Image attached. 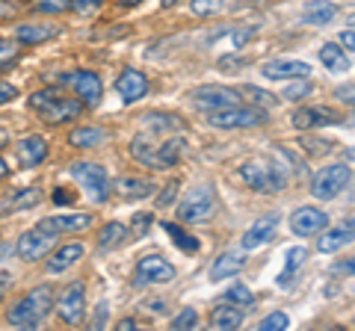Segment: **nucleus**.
<instances>
[{"label": "nucleus", "instance_id": "obj_41", "mask_svg": "<svg viewBox=\"0 0 355 331\" xmlns=\"http://www.w3.org/2000/svg\"><path fill=\"white\" fill-rule=\"evenodd\" d=\"M287 325H291V319H287V314H282V311H272V314H266L261 323H258V328L261 331H284Z\"/></svg>", "mask_w": 355, "mask_h": 331}, {"label": "nucleus", "instance_id": "obj_38", "mask_svg": "<svg viewBox=\"0 0 355 331\" xmlns=\"http://www.w3.org/2000/svg\"><path fill=\"white\" fill-rule=\"evenodd\" d=\"M151 222H154V213L139 211L137 216L130 219V228H128L130 240H142V237H146V234H148V228H151Z\"/></svg>", "mask_w": 355, "mask_h": 331}, {"label": "nucleus", "instance_id": "obj_11", "mask_svg": "<svg viewBox=\"0 0 355 331\" xmlns=\"http://www.w3.org/2000/svg\"><path fill=\"white\" fill-rule=\"evenodd\" d=\"M178 269L160 255H142L133 269V287H151V284H169L175 281Z\"/></svg>", "mask_w": 355, "mask_h": 331}, {"label": "nucleus", "instance_id": "obj_3", "mask_svg": "<svg viewBox=\"0 0 355 331\" xmlns=\"http://www.w3.org/2000/svg\"><path fill=\"white\" fill-rule=\"evenodd\" d=\"M51 311H53V287L39 284V287H33L24 299H18L9 307L6 319H9V325H15V328H36Z\"/></svg>", "mask_w": 355, "mask_h": 331}, {"label": "nucleus", "instance_id": "obj_10", "mask_svg": "<svg viewBox=\"0 0 355 331\" xmlns=\"http://www.w3.org/2000/svg\"><path fill=\"white\" fill-rule=\"evenodd\" d=\"M60 86H69L74 92V98L80 101L83 107H98L101 104V95H104V83L95 71H71V74H62L60 77Z\"/></svg>", "mask_w": 355, "mask_h": 331}, {"label": "nucleus", "instance_id": "obj_17", "mask_svg": "<svg viewBox=\"0 0 355 331\" xmlns=\"http://www.w3.org/2000/svg\"><path fill=\"white\" fill-rule=\"evenodd\" d=\"M329 225L326 211H317V207H296L291 216V231L296 237H314Z\"/></svg>", "mask_w": 355, "mask_h": 331}, {"label": "nucleus", "instance_id": "obj_22", "mask_svg": "<svg viewBox=\"0 0 355 331\" xmlns=\"http://www.w3.org/2000/svg\"><path fill=\"white\" fill-rule=\"evenodd\" d=\"M352 242V219H347L343 225L338 228H323L320 231V240H317V249L323 251V255H331V251H340L343 246H349Z\"/></svg>", "mask_w": 355, "mask_h": 331}, {"label": "nucleus", "instance_id": "obj_54", "mask_svg": "<svg viewBox=\"0 0 355 331\" xmlns=\"http://www.w3.org/2000/svg\"><path fill=\"white\" fill-rule=\"evenodd\" d=\"M6 287H9V275L0 272V299H3V296H6Z\"/></svg>", "mask_w": 355, "mask_h": 331}, {"label": "nucleus", "instance_id": "obj_8", "mask_svg": "<svg viewBox=\"0 0 355 331\" xmlns=\"http://www.w3.org/2000/svg\"><path fill=\"white\" fill-rule=\"evenodd\" d=\"M57 242H60V231H53L48 222H39L36 228H30L18 237L15 251H18L21 260L33 263V260H39L44 255H51V249L57 246Z\"/></svg>", "mask_w": 355, "mask_h": 331}, {"label": "nucleus", "instance_id": "obj_56", "mask_svg": "<svg viewBox=\"0 0 355 331\" xmlns=\"http://www.w3.org/2000/svg\"><path fill=\"white\" fill-rule=\"evenodd\" d=\"M6 139H9V134H6V127H0V145H6Z\"/></svg>", "mask_w": 355, "mask_h": 331}, {"label": "nucleus", "instance_id": "obj_49", "mask_svg": "<svg viewBox=\"0 0 355 331\" xmlns=\"http://www.w3.org/2000/svg\"><path fill=\"white\" fill-rule=\"evenodd\" d=\"M15 95H18V89H15L12 83H0V104H3V101H12Z\"/></svg>", "mask_w": 355, "mask_h": 331}, {"label": "nucleus", "instance_id": "obj_57", "mask_svg": "<svg viewBox=\"0 0 355 331\" xmlns=\"http://www.w3.org/2000/svg\"><path fill=\"white\" fill-rule=\"evenodd\" d=\"M137 3H142V0H121V6H137Z\"/></svg>", "mask_w": 355, "mask_h": 331}, {"label": "nucleus", "instance_id": "obj_42", "mask_svg": "<svg viewBox=\"0 0 355 331\" xmlns=\"http://www.w3.org/2000/svg\"><path fill=\"white\" fill-rule=\"evenodd\" d=\"M193 15H216V12H222L225 9V0H193Z\"/></svg>", "mask_w": 355, "mask_h": 331}, {"label": "nucleus", "instance_id": "obj_18", "mask_svg": "<svg viewBox=\"0 0 355 331\" xmlns=\"http://www.w3.org/2000/svg\"><path fill=\"white\" fill-rule=\"evenodd\" d=\"M116 92L125 104H137L148 95V77L142 71H137V69H125L116 80Z\"/></svg>", "mask_w": 355, "mask_h": 331}, {"label": "nucleus", "instance_id": "obj_14", "mask_svg": "<svg viewBox=\"0 0 355 331\" xmlns=\"http://www.w3.org/2000/svg\"><path fill=\"white\" fill-rule=\"evenodd\" d=\"M293 127L299 130H317V127H329V125H340L343 116L331 107H299L291 116Z\"/></svg>", "mask_w": 355, "mask_h": 331}, {"label": "nucleus", "instance_id": "obj_25", "mask_svg": "<svg viewBox=\"0 0 355 331\" xmlns=\"http://www.w3.org/2000/svg\"><path fill=\"white\" fill-rule=\"evenodd\" d=\"M207 323H210L214 331H234V328L243 325V311L234 307V305H228V302H222V305H216L214 311H210Z\"/></svg>", "mask_w": 355, "mask_h": 331}, {"label": "nucleus", "instance_id": "obj_40", "mask_svg": "<svg viewBox=\"0 0 355 331\" xmlns=\"http://www.w3.org/2000/svg\"><path fill=\"white\" fill-rule=\"evenodd\" d=\"M33 9L44 15H60V12H69L71 9V0H33Z\"/></svg>", "mask_w": 355, "mask_h": 331}, {"label": "nucleus", "instance_id": "obj_9", "mask_svg": "<svg viewBox=\"0 0 355 331\" xmlns=\"http://www.w3.org/2000/svg\"><path fill=\"white\" fill-rule=\"evenodd\" d=\"M349 178H352V172L347 163L326 166V169H320L314 175V181H311V195L320 198V202H331V198H338L349 186Z\"/></svg>", "mask_w": 355, "mask_h": 331}, {"label": "nucleus", "instance_id": "obj_32", "mask_svg": "<svg viewBox=\"0 0 355 331\" xmlns=\"http://www.w3.org/2000/svg\"><path fill=\"white\" fill-rule=\"evenodd\" d=\"M142 127L157 134V130H178V127H184V121L169 116V113H146V118H142Z\"/></svg>", "mask_w": 355, "mask_h": 331}, {"label": "nucleus", "instance_id": "obj_53", "mask_svg": "<svg viewBox=\"0 0 355 331\" xmlns=\"http://www.w3.org/2000/svg\"><path fill=\"white\" fill-rule=\"evenodd\" d=\"M335 272H343V275H352V260H347V263H338V267H335Z\"/></svg>", "mask_w": 355, "mask_h": 331}, {"label": "nucleus", "instance_id": "obj_28", "mask_svg": "<svg viewBox=\"0 0 355 331\" xmlns=\"http://www.w3.org/2000/svg\"><path fill=\"white\" fill-rule=\"evenodd\" d=\"M243 267H246V258L234 255V251H228V255H219L214 260V267H210V281H225L231 275H240Z\"/></svg>", "mask_w": 355, "mask_h": 331}, {"label": "nucleus", "instance_id": "obj_29", "mask_svg": "<svg viewBox=\"0 0 355 331\" xmlns=\"http://www.w3.org/2000/svg\"><path fill=\"white\" fill-rule=\"evenodd\" d=\"M130 240L128 234V225H121V222H107L101 228V234H98V249L101 251H113L119 246H125V242Z\"/></svg>", "mask_w": 355, "mask_h": 331}, {"label": "nucleus", "instance_id": "obj_4", "mask_svg": "<svg viewBox=\"0 0 355 331\" xmlns=\"http://www.w3.org/2000/svg\"><path fill=\"white\" fill-rule=\"evenodd\" d=\"M240 178L246 181V186L254 193H282L287 184L284 169L275 160H266V157L246 160L240 166Z\"/></svg>", "mask_w": 355, "mask_h": 331}, {"label": "nucleus", "instance_id": "obj_13", "mask_svg": "<svg viewBox=\"0 0 355 331\" xmlns=\"http://www.w3.org/2000/svg\"><path fill=\"white\" fill-rule=\"evenodd\" d=\"M190 101L196 109H202V113H216V109L243 104V98L237 89H228V86H198V89H193Z\"/></svg>", "mask_w": 355, "mask_h": 331}, {"label": "nucleus", "instance_id": "obj_26", "mask_svg": "<svg viewBox=\"0 0 355 331\" xmlns=\"http://www.w3.org/2000/svg\"><path fill=\"white\" fill-rule=\"evenodd\" d=\"M335 15H338V6L331 0H308L302 6V21L314 27H326L329 21H335Z\"/></svg>", "mask_w": 355, "mask_h": 331}, {"label": "nucleus", "instance_id": "obj_24", "mask_svg": "<svg viewBox=\"0 0 355 331\" xmlns=\"http://www.w3.org/2000/svg\"><path fill=\"white\" fill-rule=\"evenodd\" d=\"M42 222H48L53 231H60V234H80V231H89L95 222L92 213H65V216H51V219H42Z\"/></svg>", "mask_w": 355, "mask_h": 331}, {"label": "nucleus", "instance_id": "obj_2", "mask_svg": "<svg viewBox=\"0 0 355 331\" xmlns=\"http://www.w3.org/2000/svg\"><path fill=\"white\" fill-rule=\"evenodd\" d=\"M30 107L36 109V116L48 125H69L77 116H83V104L77 98L62 95L57 86H48V89H39L30 95Z\"/></svg>", "mask_w": 355, "mask_h": 331}, {"label": "nucleus", "instance_id": "obj_52", "mask_svg": "<svg viewBox=\"0 0 355 331\" xmlns=\"http://www.w3.org/2000/svg\"><path fill=\"white\" fill-rule=\"evenodd\" d=\"M338 98H340V101H347V104H352V86H347V89H338Z\"/></svg>", "mask_w": 355, "mask_h": 331}, {"label": "nucleus", "instance_id": "obj_33", "mask_svg": "<svg viewBox=\"0 0 355 331\" xmlns=\"http://www.w3.org/2000/svg\"><path fill=\"white\" fill-rule=\"evenodd\" d=\"M302 263H305V249H302V246H299V249H287V255H284V269H282V275H279V287L291 284L293 272L302 267Z\"/></svg>", "mask_w": 355, "mask_h": 331}, {"label": "nucleus", "instance_id": "obj_45", "mask_svg": "<svg viewBox=\"0 0 355 331\" xmlns=\"http://www.w3.org/2000/svg\"><path fill=\"white\" fill-rule=\"evenodd\" d=\"M252 36H254V27H240V30L231 33V45L240 48V45H246V42H249Z\"/></svg>", "mask_w": 355, "mask_h": 331}, {"label": "nucleus", "instance_id": "obj_50", "mask_svg": "<svg viewBox=\"0 0 355 331\" xmlns=\"http://www.w3.org/2000/svg\"><path fill=\"white\" fill-rule=\"evenodd\" d=\"M340 42H343V48H347V51H355V30L352 27L343 30L340 33Z\"/></svg>", "mask_w": 355, "mask_h": 331}, {"label": "nucleus", "instance_id": "obj_6", "mask_svg": "<svg viewBox=\"0 0 355 331\" xmlns=\"http://www.w3.org/2000/svg\"><path fill=\"white\" fill-rule=\"evenodd\" d=\"M69 172H71V178L83 186V193L92 198L95 204H104L107 198H110V175L101 163H89V160H77L69 166Z\"/></svg>", "mask_w": 355, "mask_h": 331}, {"label": "nucleus", "instance_id": "obj_16", "mask_svg": "<svg viewBox=\"0 0 355 331\" xmlns=\"http://www.w3.org/2000/svg\"><path fill=\"white\" fill-rule=\"evenodd\" d=\"M15 157H18V163L24 166V169H36V166H42L44 157H48V139H44L42 134L21 136L15 142Z\"/></svg>", "mask_w": 355, "mask_h": 331}, {"label": "nucleus", "instance_id": "obj_46", "mask_svg": "<svg viewBox=\"0 0 355 331\" xmlns=\"http://www.w3.org/2000/svg\"><path fill=\"white\" fill-rule=\"evenodd\" d=\"M53 204H60V207L74 204V193L65 190V186H57V190H53Z\"/></svg>", "mask_w": 355, "mask_h": 331}, {"label": "nucleus", "instance_id": "obj_36", "mask_svg": "<svg viewBox=\"0 0 355 331\" xmlns=\"http://www.w3.org/2000/svg\"><path fill=\"white\" fill-rule=\"evenodd\" d=\"M311 92H314V83L308 80V77H293L291 86H284V101H302V98H308Z\"/></svg>", "mask_w": 355, "mask_h": 331}, {"label": "nucleus", "instance_id": "obj_30", "mask_svg": "<svg viewBox=\"0 0 355 331\" xmlns=\"http://www.w3.org/2000/svg\"><path fill=\"white\" fill-rule=\"evenodd\" d=\"M104 139H107V130L83 125V127H74L71 134H69V145H74V148H83V151H86V148H98Z\"/></svg>", "mask_w": 355, "mask_h": 331}, {"label": "nucleus", "instance_id": "obj_20", "mask_svg": "<svg viewBox=\"0 0 355 331\" xmlns=\"http://www.w3.org/2000/svg\"><path fill=\"white\" fill-rule=\"evenodd\" d=\"M51 251H53V255L48 258V263H44V269H48L51 275H60V272H65V269H71L74 263L86 255L80 242H65V246H60V249L53 246Z\"/></svg>", "mask_w": 355, "mask_h": 331}, {"label": "nucleus", "instance_id": "obj_15", "mask_svg": "<svg viewBox=\"0 0 355 331\" xmlns=\"http://www.w3.org/2000/svg\"><path fill=\"white\" fill-rule=\"evenodd\" d=\"M60 33H62V27L53 24V21H24V24L15 27L12 36L21 48H27V45H44V42L57 39Z\"/></svg>", "mask_w": 355, "mask_h": 331}, {"label": "nucleus", "instance_id": "obj_19", "mask_svg": "<svg viewBox=\"0 0 355 331\" xmlns=\"http://www.w3.org/2000/svg\"><path fill=\"white\" fill-rule=\"evenodd\" d=\"M279 222H282V216H279V213L261 216L258 222H254V225L246 231V234H243V240H240L243 251H252V249L263 246V242H270V240L275 237V228H279Z\"/></svg>", "mask_w": 355, "mask_h": 331}, {"label": "nucleus", "instance_id": "obj_12", "mask_svg": "<svg viewBox=\"0 0 355 331\" xmlns=\"http://www.w3.org/2000/svg\"><path fill=\"white\" fill-rule=\"evenodd\" d=\"M53 307H57V314L65 325H80L86 316V284L71 281L60 293V299H53Z\"/></svg>", "mask_w": 355, "mask_h": 331}, {"label": "nucleus", "instance_id": "obj_23", "mask_svg": "<svg viewBox=\"0 0 355 331\" xmlns=\"http://www.w3.org/2000/svg\"><path fill=\"white\" fill-rule=\"evenodd\" d=\"M42 190L39 186H21L15 190L12 195L6 198L3 204H0V216H9V213H21V211H30V207H36L42 202Z\"/></svg>", "mask_w": 355, "mask_h": 331}, {"label": "nucleus", "instance_id": "obj_47", "mask_svg": "<svg viewBox=\"0 0 355 331\" xmlns=\"http://www.w3.org/2000/svg\"><path fill=\"white\" fill-rule=\"evenodd\" d=\"M243 65H246V62H243V57H222V60H219V69H222V71H228V74L240 71Z\"/></svg>", "mask_w": 355, "mask_h": 331}, {"label": "nucleus", "instance_id": "obj_58", "mask_svg": "<svg viewBox=\"0 0 355 331\" xmlns=\"http://www.w3.org/2000/svg\"><path fill=\"white\" fill-rule=\"evenodd\" d=\"M178 3H181V0H163V6H166V9H169V6H178Z\"/></svg>", "mask_w": 355, "mask_h": 331}, {"label": "nucleus", "instance_id": "obj_44", "mask_svg": "<svg viewBox=\"0 0 355 331\" xmlns=\"http://www.w3.org/2000/svg\"><path fill=\"white\" fill-rule=\"evenodd\" d=\"M196 323H198L196 307H184V311H178V316L172 319V328H178V331H187V328H196Z\"/></svg>", "mask_w": 355, "mask_h": 331}, {"label": "nucleus", "instance_id": "obj_5", "mask_svg": "<svg viewBox=\"0 0 355 331\" xmlns=\"http://www.w3.org/2000/svg\"><path fill=\"white\" fill-rule=\"evenodd\" d=\"M175 213L187 225H202V222H207V219H214V213H216V193H214V186H207V184L196 186L190 195H184L181 202H178Z\"/></svg>", "mask_w": 355, "mask_h": 331}, {"label": "nucleus", "instance_id": "obj_51", "mask_svg": "<svg viewBox=\"0 0 355 331\" xmlns=\"http://www.w3.org/2000/svg\"><path fill=\"white\" fill-rule=\"evenodd\" d=\"M116 331H137V319H119Z\"/></svg>", "mask_w": 355, "mask_h": 331}, {"label": "nucleus", "instance_id": "obj_21", "mask_svg": "<svg viewBox=\"0 0 355 331\" xmlns=\"http://www.w3.org/2000/svg\"><path fill=\"white\" fill-rule=\"evenodd\" d=\"M311 65L302 60H270L263 65V77L270 80H293V77H308Z\"/></svg>", "mask_w": 355, "mask_h": 331}, {"label": "nucleus", "instance_id": "obj_35", "mask_svg": "<svg viewBox=\"0 0 355 331\" xmlns=\"http://www.w3.org/2000/svg\"><path fill=\"white\" fill-rule=\"evenodd\" d=\"M163 231H169V237H172V242L178 249H184V251H196L198 249V240L187 234L184 228H178L175 222H163Z\"/></svg>", "mask_w": 355, "mask_h": 331}, {"label": "nucleus", "instance_id": "obj_7", "mask_svg": "<svg viewBox=\"0 0 355 331\" xmlns=\"http://www.w3.org/2000/svg\"><path fill=\"white\" fill-rule=\"evenodd\" d=\"M207 125L210 127H219V130H249V127H261L266 125V116L263 109L258 107H225V109H216V113H207Z\"/></svg>", "mask_w": 355, "mask_h": 331}, {"label": "nucleus", "instance_id": "obj_34", "mask_svg": "<svg viewBox=\"0 0 355 331\" xmlns=\"http://www.w3.org/2000/svg\"><path fill=\"white\" fill-rule=\"evenodd\" d=\"M237 92H240V98H246V101L252 107H258V109H272L275 104H279V98L258 89V86H243V89H237Z\"/></svg>", "mask_w": 355, "mask_h": 331}, {"label": "nucleus", "instance_id": "obj_39", "mask_svg": "<svg viewBox=\"0 0 355 331\" xmlns=\"http://www.w3.org/2000/svg\"><path fill=\"white\" fill-rule=\"evenodd\" d=\"M21 57V45L18 42H0V71L12 69Z\"/></svg>", "mask_w": 355, "mask_h": 331}, {"label": "nucleus", "instance_id": "obj_31", "mask_svg": "<svg viewBox=\"0 0 355 331\" xmlns=\"http://www.w3.org/2000/svg\"><path fill=\"white\" fill-rule=\"evenodd\" d=\"M320 62H323L329 71H349V57L343 53L340 45H331V42H326V45L320 48Z\"/></svg>", "mask_w": 355, "mask_h": 331}, {"label": "nucleus", "instance_id": "obj_37", "mask_svg": "<svg viewBox=\"0 0 355 331\" xmlns=\"http://www.w3.org/2000/svg\"><path fill=\"white\" fill-rule=\"evenodd\" d=\"M225 302L234 305V307H240V311H246V307H252L254 296H252V290H249L246 284H234V287H231V290L225 293Z\"/></svg>", "mask_w": 355, "mask_h": 331}, {"label": "nucleus", "instance_id": "obj_27", "mask_svg": "<svg viewBox=\"0 0 355 331\" xmlns=\"http://www.w3.org/2000/svg\"><path fill=\"white\" fill-rule=\"evenodd\" d=\"M110 186H113V190L125 198V202H137V198L154 195V184L146 181V178H133V175H130V178L125 175V178H119L116 184H110Z\"/></svg>", "mask_w": 355, "mask_h": 331}, {"label": "nucleus", "instance_id": "obj_55", "mask_svg": "<svg viewBox=\"0 0 355 331\" xmlns=\"http://www.w3.org/2000/svg\"><path fill=\"white\" fill-rule=\"evenodd\" d=\"M6 178H9V163L0 157V181H6Z\"/></svg>", "mask_w": 355, "mask_h": 331}, {"label": "nucleus", "instance_id": "obj_48", "mask_svg": "<svg viewBox=\"0 0 355 331\" xmlns=\"http://www.w3.org/2000/svg\"><path fill=\"white\" fill-rule=\"evenodd\" d=\"M175 193H178V184H175V181H172V184H166L163 195L157 198V207H169V204L175 202Z\"/></svg>", "mask_w": 355, "mask_h": 331}, {"label": "nucleus", "instance_id": "obj_1", "mask_svg": "<svg viewBox=\"0 0 355 331\" xmlns=\"http://www.w3.org/2000/svg\"><path fill=\"white\" fill-rule=\"evenodd\" d=\"M130 154L137 157V163H142L146 169H172L178 166L184 154V139L181 136H169V139H157V134H139L130 142Z\"/></svg>", "mask_w": 355, "mask_h": 331}, {"label": "nucleus", "instance_id": "obj_43", "mask_svg": "<svg viewBox=\"0 0 355 331\" xmlns=\"http://www.w3.org/2000/svg\"><path fill=\"white\" fill-rule=\"evenodd\" d=\"M101 6H104V0H71V9L77 15H83V18H92L101 12Z\"/></svg>", "mask_w": 355, "mask_h": 331}]
</instances>
